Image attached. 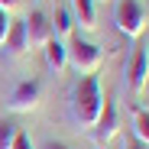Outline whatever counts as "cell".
<instances>
[{"label": "cell", "instance_id": "8", "mask_svg": "<svg viewBox=\"0 0 149 149\" xmlns=\"http://www.w3.org/2000/svg\"><path fill=\"white\" fill-rule=\"evenodd\" d=\"M0 45H3L7 55H13V58H19V55L29 52V39H26V26H23V19H13V23H10V29H7V36H3Z\"/></svg>", "mask_w": 149, "mask_h": 149}, {"label": "cell", "instance_id": "10", "mask_svg": "<svg viewBox=\"0 0 149 149\" xmlns=\"http://www.w3.org/2000/svg\"><path fill=\"white\" fill-rule=\"evenodd\" d=\"M71 16H74V26L94 29L97 26V7H94V0H71Z\"/></svg>", "mask_w": 149, "mask_h": 149}, {"label": "cell", "instance_id": "4", "mask_svg": "<svg viewBox=\"0 0 149 149\" xmlns=\"http://www.w3.org/2000/svg\"><path fill=\"white\" fill-rule=\"evenodd\" d=\"M88 133H91V143H94L97 149H107V146L117 139V133H120V113H117V104L110 101V97H104L101 117L94 120V127H91Z\"/></svg>", "mask_w": 149, "mask_h": 149}, {"label": "cell", "instance_id": "6", "mask_svg": "<svg viewBox=\"0 0 149 149\" xmlns=\"http://www.w3.org/2000/svg\"><path fill=\"white\" fill-rule=\"evenodd\" d=\"M39 97H42V84H39L36 78H33V81H19V84L13 88V94H10L7 107H10L13 113H29V110L39 107Z\"/></svg>", "mask_w": 149, "mask_h": 149}, {"label": "cell", "instance_id": "16", "mask_svg": "<svg viewBox=\"0 0 149 149\" xmlns=\"http://www.w3.org/2000/svg\"><path fill=\"white\" fill-rule=\"evenodd\" d=\"M123 149H149V146H146V143H139V139H136V136L130 133L127 139H123Z\"/></svg>", "mask_w": 149, "mask_h": 149}, {"label": "cell", "instance_id": "14", "mask_svg": "<svg viewBox=\"0 0 149 149\" xmlns=\"http://www.w3.org/2000/svg\"><path fill=\"white\" fill-rule=\"evenodd\" d=\"M10 149H36V146H33L29 133H23V130H16V136H13V146H10Z\"/></svg>", "mask_w": 149, "mask_h": 149}, {"label": "cell", "instance_id": "5", "mask_svg": "<svg viewBox=\"0 0 149 149\" xmlns=\"http://www.w3.org/2000/svg\"><path fill=\"white\" fill-rule=\"evenodd\" d=\"M149 81V45H136L133 55L127 58V84L133 94H143Z\"/></svg>", "mask_w": 149, "mask_h": 149}, {"label": "cell", "instance_id": "18", "mask_svg": "<svg viewBox=\"0 0 149 149\" xmlns=\"http://www.w3.org/2000/svg\"><path fill=\"white\" fill-rule=\"evenodd\" d=\"M42 149H68V146H65V143H55V139H49Z\"/></svg>", "mask_w": 149, "mask_h": 149}, {"label": "cell", "instance_id": "11", "mask_svg": "<svg viewBox=\"0 0 149 149\" xmlns=\"http://www.w3.org/2000/svg\"><path fill=\"white\" fill-rule=\"evenodd\" d=\"M52 33H55V39H65V36H74V16H71V10H65V7H58L52 16Z\"/></svg>", "mask_w": 149, "mask_h": 149}, {"label": "cell", "instance_id": "15", "mask_svg": "<svg viewBox=\"0 0 149 149\" xmlns=\"http://www.w3.org/2000/svg\"><path fill=\"white\" fill-rule=\"evenodd\" d=\"M10 23H13V16H10L7 10H0V42H3V36H7V29H10Z\"/></svg>", "mask_w": 149, "mask_h": 149}, {"label": "cell", "instance_id": "1", "mask_svg": "<svg viewBox=\"0 0 149 149\" xmlns=\"http://www.w3.org/2000/svg\"><path fill=\"white\" fill-rule=\"evenodd\" d=\"M101 107H104L101 81H97V74H84L71 91V117H74V123L81 130H91L94 120L101 117Z\"/></svg>", "mask_w": 149, "mask_h": 149}, {"label": "cell", "instance_id": "13", "mask_svg": "<svg viewBox=\"0 0 149 149\" xmlns=\"http://www.w3.org/2000/svg\"><path fill=\"white\" fill-rule=\"evenodd\" d=\"M13 136H16V123L0 120V149H10L13 146Z\"/></svg>", "mask_w": 149, "mask_h": 149}, {"label": "cell", "instance_id": "3", "mask_svg": "<svg viewBox=\"0 0 149 149\" xmlns=\"http://www.w3.org/2000/svg\"><path fill=\"white\" fill-rule=\"evenodd\" d=\"M101 62H104V49L101 45H94V42H88L81 36H71V42H68V65L78 74H94L101 68Z\"/></svg>", "mask_w": 149, "mask_h": 149}, {"label": "cell", "instance_id": "7", "mask_svg": "<svg viewBox=\"0 0 149 149\" xmlns=\"http://www.w3.org/2000/svg\"><path fill=\"white\" fill-rule=\"evenodd\" d=\"M23 26H26V39H29V49H42L49 39H52V19H49L45 10H33L26 19H23Z\"/></svg>", "mask_w": 149, "mask_h": 149}, {"label": "cell", "instance_id": "9", "mask_svg": "<svg viewBox=\"0 0 149 149\" xmlns=\"http://www.w3.org/2000/svg\"><path fill=\"white\" fill-rule=\"evenodd\" d=\"M42 52H45V65L52 68L55 74H62V71L68 68V45H65L62 39H55V36H52V39L42 45Z\"/></svg>", "mask_w": 149, "mask_h": 149}, {"label": "cell", "instance_id": "2", "mask_svg": "<svg viewBox=\"0 0 149 149\" xmlns=\"http://www.w3.org/2000/svg\"><path fill=\"white\" fill-rule=\"evenodd\" d=\"M146 7L139 3V0H117V7H113V23H117V29L123 36H130V39H139L146 33Z\"/></svg>", "mask_w": 149, "mask_h": 149}, {"label": "cell", "instance_id": "12", "mask_svg": "<svg viewBox=\"0 0 149 149\" xmlns=\"http://www.w3.org/2000/svg\"><path fill=\"white\" fill-rule=\"evenodd\" d=\"M133 136L149 146V110L146 107H136L133 110Z\"/></svg>", "mask_w": 149, "mask_h": 149}, {"label": "cell", "instance_id": "17", "mask_svg": "<svg viewBox=\"0 0 149 149\" xmlns=\"http://www.w3.org/2000/svg\"><path fill=\"white\" fill-rule=\"evenodd\" d=\"M16 3H19V0H0V10H7V13H10Z\"/></svg>", "mask_w": 149, "mask_h": 149}]
</instances>
